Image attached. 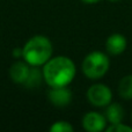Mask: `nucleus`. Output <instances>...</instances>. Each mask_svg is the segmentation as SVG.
<instances>
[{"instance_id":"obj_7","label":"nucleus","mask_w":132,"mask_h":132,"mask_svg":"<svg viewBox=\"0 0 132 132\" xmlns=\"http://www.w3.org/2000/svg\"><path fill=\"white\" fill-rule=\"evenodd\" d=\"M126 45H128L126 38L122 34L110 35L107 38V42H105V49L112 56H117L123 53L126 49Z\"/></svg>"},{"instance_id":"obj_8","label":"nucleus","mask_w":132,"mask_h":132,"mask_svg":"<svg viewBox=\"0 0 132 132\" xmlns=\"http://www.w3.org/2000/svg\"><path fill=\"white\" fill-rule=\"evenodd\" d=\"M30 72L29 64H26L23 62H16L9 68V77L16 84H24V81L27 80L28 75Z\"/></svg>"},{"instance_id":"obj_6","label":"nucleus","mask_w":132,"mask_h":132,"mask_svg":"<svg viewBox=\"0 0 132 132\" xmlns=\"http://www.w3.org/2000/svg\"><path fill=\"white\" fill-rule=\"evenodd\" d=\"M49 100L55 107H67L72 101V92L65 87H55L49 93Z\"/></svg>"},{"instance_id":"obj_14","label":"nucleus","mask_w":132,"mask_h":132,"mask_svg":"<svg viewBox=\"0 0 132 132\" xmlns=\"http://www.w3.org/2000/svg\"><path fill=\"white\" fill-rule=\"evenodd\" d=\"M13 56L15 58L23 57V48H15L13 50Z\"/></svg>"},{"instance_id":"obj_3","label":"nucleus","mask_w":132,"mask_h":132,"mask_svg":"<svg viewBox=\"0 0 132 132\" xmlns=\"http://www.w3.org/2000/svg\"><path fill=\"white\" fill-rule=\"evenodd\" d=\"M110 66L109 58L101 51H93L85 57L82 62V72L88 79H101L108 72Z\"/></svg>"},{"instance_id":"obj_13","label":"nucleus","mask_w":132,"mask_h":132,"mask_svg":"<svg viewBox=\"0 0 132 132\" xmlns=\"http://www.w3.org/2000/svg\"><path fill=\"white\" fill-rule=\"evenodd\" d=\"M108 132H132V128L128 126L125 124L121 123H116V124H110L109 128L105 129Z\"/></svg>"},{"instance_id":"obj_10","label":"nucleus","mask_w":132,"mask_h":132,"mask_svg":"<svg viewBox=\"0 0 132 132\" xmlns=\"http://www.w3.org/2000/svg\"><path fill=\"white\" fill-rule=\"evenodd\" d=\"M118 94L124 100H132V74L122 78L118 85Z\"/></svg>"},{"instance_id":"obj_5","label":"nucleus","mask_w":132,"mask_h":132,"mask_svg":"<svg viewBox=\"0 0 132 132\" xmlns=\"http://www.w3.org/2000/svg\"><path fill=\"white\" fill-rule=\"evenodd\" d=\"M107 118L104 115L96 111L87 112L82 118V126L88 132H100L105 129Z\"/></svg>"},{"instance_id":"obj_9","label":"nucleus","mask_w":132,"mask_h":132,"mask_svg":"<svg viewBox=\"0 0 132 132\" xmlns=\"http://www.w3.org/2000/svg\"><path fill=\"white\" fill-rule=\"evenodd\" d=\"M104 116L107 118V121L110 124H116V123H121L124 118V108L122 107L119 103H109L105 108V112Z\"/></svg>"},{"instance_id":"obj_4","label":"nucleus","mask_w":132,"mask_h":132,"mask_svg":"<svg viewBox=\"0 0 132 132\" xmlns=\"http://www.w3.org/2000/svg\"><path fill=\"white\" fill-rule=\"evenodd\" d=\"M87 98L94 105V107H107L109 103H111L112 93L108 86L103 84L93 85L87 90Z\"/></svg>"},{"instance_id":"obj_2","label":"nucleus","mask_w":132,"mask_h":132,"mask_svg":"<svg viewBox=\"0 0 132 132\" xmlns=\"http://www.w3.org/2000/svg\"><path fill=\"white\" fill-rule=\"evenodd\" d=\"M52 56V44L45 36H34L23 46V59L30 66L44 65Z\"/></svg>"},{"instance_id":"obj_16","label":"nucleus","mask_w":132,"mask_h":132,"mask_svg":"<svg viewBox=\"0 0 132 132\" xmlns=\"http://www.w3.org/2000/svg\"><path fill=\"white\" fill-rule=\"evenodd\" d=\"M109 1H111V2H117V1H121V0H109Z\"/></svg>"},{"instance_id":"obj_12","label":"nucleus","mask_w":132,"mask_h":132,"mask_svg":"<svg viewBox=\"0 0 132 132\" xmlns=\"http://www.w3.org/2000/svg\"><path fill=\"white\" fill-rule=\"evenodd\" d=\"M51 132H72L73 126L71 125L68 122L65 121H58L56 123H53L50 128Z\"/></svg>"},{"instance_id":"obj_11","label":"nucleus","mask_w":132,"mask_h":132,"mask_svg":"<svg viewBox=\"0 0 132 132\" xmlns=\"http://www.w3.org/2000/svg\"><path fill=\"white\" fill-rule=\"evenodd\" d=\"M42 77H43V73H41V71L37 68V66H32V67H30L29 75H28L27 80L24 81L23 85H24L26 87H28V88L37 87L41 84Z\"/></svg>"},{"instance_id":"obj_15","label":"nucleus","mask_w":132,"mask_h":132,"mask_svg":"<svg viewBox=\"0 0 132 132\" xmlns=\"http://www.w3.org/2000/svg\"><path fill=\"white\" fill-rule=\"evenodd\" d=\"M82 2H85V4H88V5H92V4H97V2H100L101 0H81Z\"/></svg>"},{"instance_id":"obj_17","label":"nucleus","mask_w":132,"mask_h":132,"mask_svg":"<svg viewBox=\"0 0 132 132\" xmlns=\"http://www.w3.org/2000/svg\"><path fill=\"white\" fill-rule=\"evenodd\" d=\"M131 121H132V112H131Z\"/></svg>"},{"instance_id":"obj_1","label":"nucleus","mask_w":132,"mask_h":132,"mask_svg":"<svg viewBox=\"0 0 132 132\" xmlns=\"http://www.w3.org/2000/svg\"><path fill=\"white\" fill-rule=\"evenodd\" d=\"M75 77V65L68 57L58 56L50 58L44 64L43 78L51 87H65L72 82Z\"/></svg>"}]
</instances>
